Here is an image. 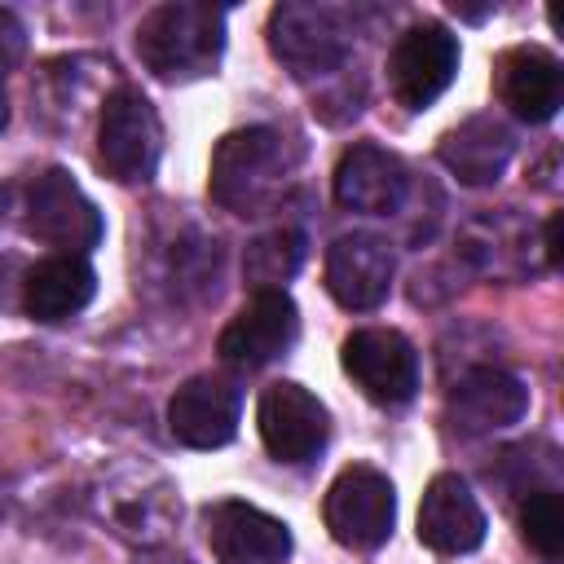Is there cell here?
<instances>
[{
	"label": "cell",
	"instance_id": "14",
	"mask_svg": "<svg viewBox=\"0 0 564 564\" xmlns=\"http://www.w3.org/2000/svg\"><path fill=\"white\" fill-rule=\"evenodd\" d=\"M419 542L432 555H467L485 542V511L463 476L441 471L427 480L419 502Z\"/></svg>",
	"mask_w": 564,
	"mask_h": 564
},
{
	"label": "cell",
	"instance_id": "3",
	"mask_svg": "<svg viewBox=\"0 0 564 564\" xmlns=\"http://www.w3.org/2000/svg\"><path fill=\"white\" fill-rule=\"evenodd\" d=\"M269 48L295 79H313L344 66L352 31L335 4H278L269 18Z\"/></svg>",
	"mask_w": 564,
	"mask_h": 564
},
{
	"label": "cell",
	"instance_id": "4",
	"mask_svg": "<svg viewBox=\"0 0 564 564\" xmlns=\"http://www.w3.org/2000/svg\"><path fill=\"white\" fill-rule=\"evenodd\" d=\"M22 225L44 247H57V256H84L101 242V212L66 167H48L26 185Z\"/></svg>",
	"mask_w": 564,
	"mask_h": 564
},
{
	"label": "cell",
	"instance_id": "9",
	"mask_svg": "<svg viewBox=\"0 0 564 564\" xmlns=\"http://www.w3.org/2000/svg\"><path fill=\"white\" fill-rule=\"evenodd\" d=\"M256 423H260V441L264 449L278 458V463H308L322 454L326 436H330V414L326 405L304 388V383H269L264 397H260V410H256Z\"/></svg>",
	"mask_w": 564,
	"mask_h": 564
},
{
	"label": "cell",
	"instance_id": "23",
	"mask_svg": "<svg viewBox=\"0 0 564 564\" xmlns=\"http://www.w3.org/2000/svg\"><path fill=\"white\" fill-rule=\"evenodd\" d=\"M546 260L560 264V212L546 220Z\"/></svg>",
	"mask_w": 564,
	"mask_h": 564
},
{
	"label": "cell",
	"instance_id": "12",
	"mask_svg": "<svg viewBox=\"0 0 564 564\" xmlns=\"http://www.w3.org/2000/svg\"><path fill=\"white\" fill-rule=\"evenodd\" d=\"M203 524L212 555L220 564H282L291 555V529L251 502L238 498L212 502L203 511Z\"/></svg>",
	"mask_w": 564,
	"mask_h": 564
},
{
	"label": "cell",
	"instance_id": "16",
	"mask_svg": "<svg viewBox=\"0 0 564 564\" xmlns=\"http://www.w3.org/2000/svg\"><path fill=\"white\" fill-rule=\"evenodd\" d=\"M410 176L405 163L370 141L344 150L339 167H335V203L348 212H366V216H388L405 203Z\"/></svg>",
	"mask_w": 564,
	"mask_h": 564
},
{
	"label": "cell",
	"instance_id": "22",
	"mask_svg": "<svg viewBox=\"0 0 564 564\" xmlns=\"http://www.w3.org/2000/svg\"><path fill=\"white\" fill-rule=\"evenodd\" d=\"M18 53H22V26L9 13H0V66L13 62Z\"/></svg>",
	"mask_w": 564,
	"mask_h": 564
},
{
	"label": "cell",
	"instance_id": "7",
	"mask_svg": "<svg viewBox=\"0 0 564 564\" xmlns=\"http://www.w3.org/2000/svg\"><path fill=\"white\" fill-rule=\"evenodd\" d=\"M458 70V40L441 22L410 26L388 53V84L405 110H427Z\"/></svg>",
	"mask_w": 564,
	"mask_h": 564
},
{
	"label": "cell",
	"instance_id": "17",
	"mask_svg": "<svg viewBox=\"0 0 564 564\" xmlns=\"http://www.w3.org/2000/svg\"><path fill=\"white\" fill-rule=\"evenodd\" d=\"M524 410H529V388L498 366L467 370L449 392V419L458 432H471V436L511 427L524 419Z\"/></svg>",
	"mask_w": 564,
	"mask_h": 564
},
{
	"label": "cell",
	"instance_id": "1",
	"mask_svg": "<svg viewBox=\"0 0 564 564\" xmlns=\"http://www.w3.org/2000/svg\"><path fill=\"white\" fill-rule=\"evenodd\" d=\"M295 167V150L273 128H238L212 150V198L238 216L269 207Z\"/></svg>",
	"mask_w": 564,
	"mask_h": 564
},
{
	"label": "cell",
	"instance_id": "6",
	"mask_svg": "<svg viewBox=\"0 0 564 564\" xmlns=\"http://www.w3.org/2000/svg\"><path fill=\"white\" fill-rule=\"evenodd\" d=\"M322 516H326V529H330V538L339 546H348V551H375V546L388 542L392 520H397L392 480L379 467L352 463V467H344L330 480L326 502H322Z\"/></svg>",
	"mask_w": 564,
	"mask_h": 564
},
{
	"label": "cell",
	"instance_id": "2",
	"mask_svg": "<svg viewBox=\"0 0 564 564\" xmlns=\"http://www.w3.org/2000/svg\"><path fill=\"white\" fill-rule=\"evenodd\" d=\"M225 13L194 0H172L137 26V57L159 79H198L220 62Z\"/></svg>",
	"mask_w": 564,
	"mask_h": 564
},
{
	"label": "cell",
	"instance_id": "19",
	"mask_svg": "<svg viewBox=\"0 0 564 564\" xmlns=\"http://www.w3.org/2000/svg\"><path fill=\"white\" fill-rule=\"evenodd\" d=\"M511 132L489 119V115H476L467 123H458L454 132H445L441 141V163L463 181V185H494L507 163H511Z\"/></svg>",
	"mask_w": 564,
	"mask_h": 564
},
{
	"label": "cell",
	"instance_id": "24",
	"mask_svg": "<svg viewBox=\"0 0 564 564\" xmlns=\"http://www.w3.org/2000/svg\"><path fill=\"white\" fill-rule=\"evenodd\" d=\"M4 119H9V97H4V84H0V128H4Z\"/></svg>",
	"mask_w": 564,
	"mask_h": 564
},
{
	"label": "cell",
	"instance_id": "18",
	"mask_svg": "<svg viewBox=\"0 0 564 564\" xmlns=\"http://www.w3.org/2000/svg\"><path fill=\"white\" fill-rule=\"evenodd\" d=\"M97 291V273L84 256H44L22 278V308L35 322H66L79 308H88Z\"/></svg>",
	"mask_w": 564,
	"mask_h": 564
},
{
	"label": "cell",
	"instance_id": "21",
	"mask_svg": "<svg viewBox=\"0 0 564 564\" xmlns=\"http://www.w3.org/2000/svg\"><path fill=\"white\" fill-rule=\"evenodd\" d=\"M520 533L542 560H560L564 551V502L560 489H529L520 502Z\"/></svg>",
	"mask_w": 564,
	"mask_h": 564
},
{
	"label": "cell",
	"instance_id": "13",
	"mask_svg": "<svg viewBox=\"0 0 564 564\" xmlns=\"http://www.w3.org/2000/svg\"><path fill=\"white\" fill-rule=\"evenodd\" d=\"M392 247L379 234H339L326 247V291L344 308H375L392 286Z\"/></svg>",
	"mask_w": 564,
	"mask_h": 564
},
{
	"label": "cell",
	"instance_id": "15",
	"mask_svg": "<svg viewBox=\"0 0 564 564\" xmlns=\"http://www.w3.org/2000/svg\"><path fill=\"white\" fill-rule=\"evenodd\" d=\"M494 79H498L502 106H511V115L524 123L555 119V110L564 101V70H560L555 53H546L538 44L507 48L494 66Z\"/></svg>",
	"mask_w": 564,
	"mask_h": 564
},
{
	"label": "cell",
	"instance_id": "20",
	"mask_svg": "<svg viewBox=\"0 0 564 564\" xmlns=\"http://www.w3.org/2000/svg\"><path fill=\"white\" fill-rule=\"evenodd\" d=\"M304 264V238L295 229H273V234H260L251 247H247V282L256 291H282Z\"/></svg>",
	"mask_w": 564,
	"mask_h": 564
},
{
	"label": "cell",
	"instance_id": "5",
	"mask_svg": "<svg viewBox=\"0 0 564 564\" xmlns=\"http://www.w3.org/2000/svg\"><path fill=\"white\" fill-rule=\"evenodd\" d=\"M163 154V123L137 88H115L97 119V163L106 176L132 185L150 181Z\"/></svg>",
	"mask_w": 564,
	"mask_h": 564
},
{
	"label": "cell",
	"instance_id": "8",
	"mask_svg": "<svg viewBox=\"0 0 564 564\" xmlns=\"http://www.w3.org/2000/svg\"><path fill=\"white\" fill-rule=\"evenodd\" d=\"M348 379L379 405H401L419 392V352L401 330L370 326L352 330L339 352Z\"/></svg>",
	"mask_w": 564,
	"mask_h": 564
},
{
	"label": "cell",
	"instance_id": "10",
	"mask_svg": "<svg viewBox=\"0 0 564 564\" xmlns=\"http://www.w3.org/2000/svg\"><path fill=\"white\" fill-rule=\"evenodd\" d=\"M300 335V308L286 291H256L242 313L220 330L216 352L234 370H260L278 361Z\"/></svg>",
	"mask_w": 564,
	"mask_h": 564
},
{
	"label": "cell",
	"instance_id": "11",
	"mask_svg": "<svg viewBox=\"0 0 564 564\" xmlns=\"http://www.w3.org/2000/svg\"><path fill=\"white\" fill-rule=\"evenodd\" d=\"M242 392L225 375H194L167 401V427L189 449H220L238 432Z\"/></svg>",
	"mask_w": 564,
	"mask_h": 564
}]
</instances>
